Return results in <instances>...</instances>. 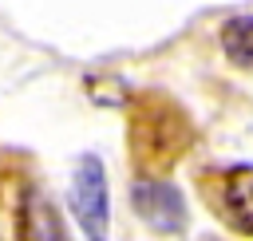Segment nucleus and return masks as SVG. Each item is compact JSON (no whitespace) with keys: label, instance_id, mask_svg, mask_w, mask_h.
Masks as SVG:
<instances>
[{"label":"nucleus","instance_id":"obj_1","mask_svg":"<svg viewBox=\"0 0 253 241\" xmlns=\"http://www.w3.org/2000/svg\"><path fill=\"white\" fill-rule=\"evenodd\" d=\"M190 146H194V122L186 119V111L170 95L146 91V95L134 99L126 150H130V158L138 162L142 174L170 170Z\"/></svg>","mask_w":253,"mask_h":241},{"label":"nucleus","instance_id":"obj_2","mask_svg":"<svg viewBox=\"0 0 253 241\" xmlns=\"http://www.w3.org/2000/svg\"><path fill=\"white\" fill-rule=\"evenodd\" d=\"M71 217L83 229L87 241H107L111 229V190H107V170L99 154H79L71 170V194H67Z\"/></svg>","mask_w":253,"mask_h":241},{"label":"nucleus","instance_id":"obj_4","mask_svg":"<svg viewBox=\"0 0 253 241\" xmlns=\"http://www.w3.org/2000/svg\"><path fill=\"white\" fill-rule=\"evenodd\" d=\"M130 205L134 213L154 229V233H182L186 229V198L178 186L162 178H138L130 186Z\"/></svg>","mask_w":253,"mask_h":241},{"label":"nucleus","instance_id":"obj_3","mask_svg":"<svg viewBox=\"0 0 253 241\" xmlns=\"http://www.w3.org/2000/svg\"><path fill=\"white\" fill-rule=\"evenodd\" d=\"M202 186H206L210 209H213L233 233L253 237V166L241 162V166L217 170V174H210Z\"/></svg>","mask_w":253,"mask_h":241},{"label":"nucleus","instance_id":"obj_5","mask_svg":"<svg viewBox=\"0 0 253 241\" xmlns=\"http://www.w3.org/2000/svg\"><path fill=\"white\" fill-rule=\"evenodd\" d=\"M221 51L233 67L253 71V16H233L221 24Z\"/></svg>","mask_w":253,"mask_h":241}]
</instances>
